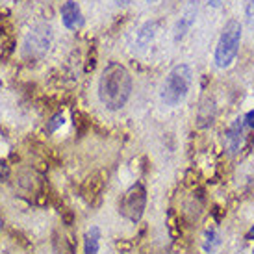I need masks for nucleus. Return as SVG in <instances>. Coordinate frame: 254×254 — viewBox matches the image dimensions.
I'll return each mask as SVG.
<instances>
[{
	"instance_id": "1",
	"label": "nucleus",
	"mask_w": 254,
	"mask_h": 254,
	"mask_svg": "<svg viewBox=\"0 0 254 254\" xmlns=\"http://www.w3.org/2000/svg\"><path fill=\"white\" fill-rule=\"evenodd\" d=\"M132 95V76L125 65L110 64L102 71L99 80V99L104 108L117 112L127 106Z\"/></svg>"
},
{
	"instance_id": "3",
	"label": "nucleus",
	"mask_w": 254,
	"mask_h": 254,
	"mask_svg": "<svg viewBox=\"0 0 254 254\" xmlns=\"http://www.w3.org/2000/svg\"><path fill=\"white\" fill-rule=\"evenodd\" d=\"M241 43V22L236 19H230L223 26L221 37L215 47V65L219 69H226L234 64V60L240 52Z\"/></svg>"
},
{
	"instance_id": "11",
	"label": "nucleus",
	"mask_w": 254,
	"mask_h": 254,
	"mask_svg": "<svg viewBox=\"0 0 254 254\" xmlns=\"http://www.w3.org/2000/svg\"><path fill=\"white\" fill-rule=\"evenodd\" d=\"M243 119H245V125H247V128L254 130V110H253V112H249Z\"/></svg>"
},
{
	"instance_id": "13",
	"label": "nucleus",
	"mask_w": 254,
	"mask_h": 254,
	"mask_svg": "<svg viewBox=\"0 0 254 254\" xmlns=\"http://www.w3.org/2000/svg\"><path fill=\"white\" fill-rule=\"evenodd\" d=\"M247 240H254V225L251 226V230H249V234H247Z\"/></svg>"
},
{
	"instance_id": "10",
	"label": "nucleus",
	"mask_w": 254,
	"mask_h": 254,
	"mask_svg": "<svg viewBox=\"0 0 254 254\" xmlns=\"http://www.w3.org/2000/svg\"><path fill=\"white\" fill-rule=\"evenodd\" d=\"M191 22H193V13H188V15H184L182 19L178 21V24H177V34H175V37H177V41L178 39H182L184 36H186V32L190 30V26H191Z\"/></svg>"
},
{
	"instance_id": "16",
	"label": "nucleus",
	"mask_w": 254,
	"mask_h": 254,
	"mask_svg": "<svg viewBox=\"0 0 254 254\" xmlns=\"http://www.w3.org/2000/svg\"><path fill=\"white\" fill-rule=\"evenodd\" d=\"M253 254H254V249H253Z\"/></svg>"
},
{
	"instance_id": "9",
	"label": "nucleus",
	"mask_w": 254,
	"mask_h": 254,
	"mask_svg": "<svg viewBox=\"0 0 254 254\" xmlns=\"http://www.w3.org/2000/svg\"><path fill=\"white\" fill-rule=\"evenodd\" d=\"M219 243H221V240H219L217 230H213V228L206 230L204 241H202V249H204L206 253H212V251H215V249L219 247Z\"/></svg>"
},
{
	"instance_id": "12",
	"label": "nucleus",
	"mask_w": 254,
	"mask_h": 254,
	"mask_svg": "<svg viewBox=\"0 0 254 254\" xmlns=\"http://www.w3.org/2000/svg\"><path fill=\"white\" fill-rule=\"evenodd\" d=\"M223 2H225V0H208V4H210L212 7H219Z\"/></svg>"
},
{
	"instance_id": "5",
	"label": "nucleus",
	"mask_w": 254,
	"mask_h": 254,
	"mask_svg": "<svg viewBox=\"0 0 254 254\" xmlns=\"http://www.w3.org/2000/svg\"><path fill=\"white\" fill-rule=\"evenodd\" d=\"M245 130H247V125H245V119L240 117L236 119L228 127V130L225 132V147L230 154H238L243 147V141H245Z\"/></svg>"
},
{
	"instance_id": "7",
	"label": "nucleus",
	"mask_w": 254,
	"mask_h": 254,
	"mask_svg": "<svg viewBox=\"0 0 254 254\" xmlns=\"http://www.w3.org/2000/svg\"><path fill=\"white\" fill-rule=\"evenodd\" d=\"M100 247V230L93 226L89 232L85 234V254H99Z\"/></svg>"
},
{
	"instance_id": "4",
	"label": "nucleus",
	"mask_w": 254,
	"mask_h": 254,
	"mask_svg": "<svg viewBox=\"0 0 254 254\" xmlns=\"http://www.w3.org/2000/svg\"><path fill=\"white\" fill-rule=\"evenodd\" d=\"M147 206V191L141 182L130 186L119 202V213L132 223H139Z\"/></svg>"
},
{
	"instance_id": "15",
	"label": "nucleus",
	"mask_w": 254,
	"mask_h": 254,
	"mask_svg": "<svg viewBox=\"0 0 254 254\" xmlns=\"http://www.w3.org/2000/svg\"><path fill=\"white\" fill-rule=\"evenodd\" d=\"M148 2H156V0H148Z\"/></svg>"
},
{
	"instance_id": "14",
	"label": "nucleus",
	"mask_w": 254,
	"mask_h": 254,
	"mask_svg": "<svg viewBox=\"0 0 254 254\" xmlns=\"http://www.w3.org/2000/svg\"><path fill=\"white\" fill-rule=\"evenodd\" d=\"M128 0H117V4H127Z\"/></svg>"
},
{
	"instance_id": "2",
	"label": "nucleus",
	"mask_w": 254,
	"mask_h": 254,
	"mask_svg": "<svg viewBox=\"0 0 254 254\" xmlns=\"http://www.w3.org/2000/svg\"><path fill=\"white\" fill-rule=\"evenodd\" d=\"M193 82V71L190 65L180 64L173 67L162 84V100L165 106L175 108L182 102L190 93Z\"/></svg>"
},
{
	"instance_id": "8",
	"label": "nucleus",
	"mask_w": 254,
	"mask_h": 254,
	"mask_svg": "<svg viewBox=\"0 0 254 254\" xmlns=\"http://www.w3.org/2000/svg\"><path fill=\"white\" fill-rule=\"evenodd\" d=\"M100 190H102V180H99V177H91L84 186V197L89 202H95V198H99Z\"/></svg>"
},
{
	"instance_id": "6",
	"label": "nucleus",
	"mask_w": 254,
	"mask_h": 254,
	"mask_svg": "<svg viewBox=\"0 0 254 254\" xmlns=\"http://www.w3.org/2000/svg\"><path fill=\"white\" fill-rule=\"evenodd\" d=\"M62 21H64L65 28L76 30L84 24V17H82V9L74 0H67L62 6Z\"/></svg>"
}]
</instances>
